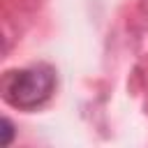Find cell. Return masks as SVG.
<instances>
[{
	"label": "cell",
	"instance_id": "1",
	"mask_svg": "<svg viewBox=\"0 0 148 148\" xmlns=\"http://www.w3.org/2000/svg\"><path fill=\"white\" fill-rule=\"evenodd\" d=\"M0 88L9 106L21 111H32L46 104L56 92V69L44 62L21 67V69H9L2 76Z\"/></svg>",
	"mask_w": 148,
	"mask_h": 148
},
{
	"label": "cell",
	"instance_id": "2",
	"mask_svg": "<svg viewBox=\"0 0 148 148\" xmlns=\"http://www.w3.org/2000/svg\"><path fill=\"white\" fill-rule=\"evenodd\" d=\"M14 139V125L9 118H2V146H9Z\"/></svg>",
	"mask_w": 148,
	"mask_h": 148
}]
</instances>
